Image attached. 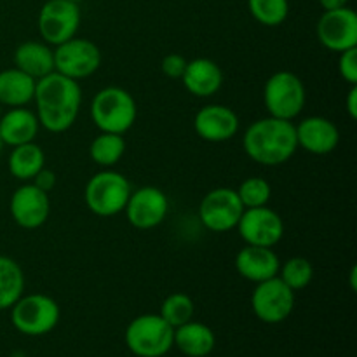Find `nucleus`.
Segmentation results:
<instances>
[{
    "label": "nucleus",
    "instance_id": "25",
    "mask_svg": "<svg viewBox=\"0 0 357 357\" xmlns=\"http://www.w3.org/2000/svg\"><path fill=\"white\" fill-rule=\"evenodd\" d=\"M23 295V268L16 260L0 255V310H9Z\"/></svg>",
    "mask_w": 357,
    "mask_h": 357
},
{
    "label": "nucleus",
    "instance_id": "16",
    "mask_svg": "<svg viewBox=\"0 0 357 357\" xmlns=\"http://www.w3.org/2000/svg\"><path fill=\"white\" fill-rule=\"evenodd\" d=\"M239 117L227 105H206L194 117V131L209 143L229 142L239 132Z\"/></svg>",
    "mask_w": 357,
    "mask_h": 357
},
{
    "label": "nucleus",
    "instance_id": "15",
    "mask_svg": "<svg viewBox=\"0 0 357 357\" xmlns=\"http://www.w3.org/2000/svg\"><path fill=\"white\" fill-rule=\"evenodd\" d=\"M9 211L14 223L21 229H40L51 215V199L47 192L26 181L13 192L9 201Z\"/></svg>",
    "mask_w": 357,
    "mask_h": 357
},
{
    "label": "nucleus",
    "instance_id": "12",
    "mask_svg": "<svg viewBox=\"0 0 357 357\" xmlns=\"http://www.w3.org/2000/svg\"><path fill=\"white\" fill-rule=\"evenodd\" d=\"M236 229L241 239L250 246L274 248L284 236V222L281 215L268 206L244 209Z\"/></svg>",
    "mask_w": 357,
    "mask_h": 357
},
{
    "label": "nucleus",
    "instance_id": "11",
    "mask_svg": "<svg viewBox=\"0 0 357 357\" xmlns=\"http://www.w3.org/2000/svg\"><path fill=\"white\" fill-rule=\"evenodd\" d=\"M101 51L93 40L73 37L54 47V72L77 80L87 79L98 72Z\"/></svg>",
    "mask_w": 357,
    "mask_h": 357
},
{
    "label": "nucleus",
    "instance_id": "1",
    "mask_svg": "<svg viewBox=\"0 0 357 357\" xmlns=\"http://www.w3.org/2000/svg\"><path fill=\"white\" fill-rule=\"evenodd\" d=\"M33 101L40 128L59 135L75 124L82 105V89L77 80L51 72L37 80Z\"/></svg>",
    "mask_w": 357,
    "mask_h": 357
},
{
    "label": "nucleus",
    "instance_id": "38",
    "mask_svg": "<svg viewBox=\"0 0 357 357\" xmlns=\"http://www.w3.org/2000/svg\"><path fill=\"white\" fill-rule=\"evenodd\" d=\"M0 117H2V105H0Z\"/></svg>",
    "mask_w": 357,
    "mask_h": 357
},
{
    "label": "nucleus",
    "instance_id": "36",
    "mask_svg": "<svg viewBox=\"0 0 357 357\" xmlns=\"http://www.w3.org/2000/svg\"><path fill=\"white\" fill-rule=\"evenodd\" d=\"M3 146H6V145H3V142H2V138H0V152H2V149H3Z\"/></svg>",
    "mask_w": 357,
    "mask_h": 357
},
{
    "label": "nucleus",
    "instance_id": "19",
    "mask_svg": "<svg viewBox=\"0 0 357 357\" xmlns=\"http://www.w3.org/2000/svg\"><path fill=\"white\" fill-rule=\"evenodd\" d=\"M185 89L195 98H211L222 89L223 72L216 61L209 58H195L187 61L183 75H181Z\"/></svg>",
    "mask_w": 357,
    "mask_h": 357
},
{
    "label": "nucleus",
    "instance_id": "23",
    "mask_svg": "<svg viewBox=\"0 0 357 357\" xmlns=\"http://www.w3.org/2000/svg\"><path fill=\"white\" fill-rule=\"evenodd\" d=\"M37 80L31 79L16 66L0 72V105L9 108L26 107L33 101Z\"/></svg>",
    "mask_w": 357,
    "mask_h": 357
},
{
    "label": "nucleus",
    "instance_id": "6",
    "mask_svg": "<svg viewBox=\"0 0 357 357\" xmlns=\"http://www.w3.org/2000/svg\"><path fill=\"white\" fill-rule=\"evenodd\" d=\"M9 310L13 326L26 337H44L51 333L61 317L58 302L44 293L23 295Z\"/></svg>",
    "mask_w": 357,
    "mask_h": 357
},
{
    "label": "nucleus",
    "instance_id": "31",
    "mask_svg": "<svg viewBox=\"0 0 357 357\" xmlns=\"http://www.w3.org/2000/svg\"><path fill=\"white\" fill-rule=\"evenodd\" d=\"M338 73L349 86H357V47L340 52Z\"/></svg>",
    "mask_w": 357,
    "mask_h": 357
},
{
    "label": "nucleus",
    "instance_id": "5",
    "mask_svg": "<svg viewBox=\"0 0 357 357\" xmlns=\"http://www.w3.org/2000/svg\"><path fill=\"white\" fill-rule=\"evenodd\" d=\"M124 340L136 357H164L174 347V328L160 314H142L128 324Z\"/></svg>",
    "mask_w": 357,
    "mask_h": 357
},
{
    "label": "nucleus",
    "instance_id": "35",
    "mask_svg": "<svg viewBox=\"0 0 357 357\" xmlns=\"http://www.w3.org/2000/svg\"><path fill=\"white\" fill-rule=\"evenodd\" d=\"M319 3L324 10H333L347 6L349 0H319Z\"/></svg>",
    "mask_w": 357,
    "mask_h": 357
},
{
    "label": "nucleus",
    "instance_id": "9",
    "mask_svg": "<svg viewBox=\"0 0 357 357\" xmlns=\"http://www.w3.org/2000/svg\"><path fill=\"white\" fill-rule=\"evenodd\" d=\"M244 206L234 188L218 187L209 190L199 204V220L215 234L230 232L237 227Z\"/></svg>",
    "mask_w": 357,
    "mask_h": 357
},
{
    "label": "nucleus",
    "instance_id": "29",
    "mask_svg": "<svg viewBox=\"0 0 357 357\" xmlns=\"http://www.w3.org/2000/svg\"><path fill=\"white\" fill-rule=\"evenodd\" d=\"M248 7L255 20L264 26H279L288 20V0H248Z\"/></svg>",
    "mask_w": 357,
    "mask_h": 357
},
{
    "label": "nucleus",
    "instance_id": "18",
    "mask_svg": "<svg viewBox=\"0 0 357 357\" xmlns=\"http://www.w3.org/2000/svg\"><path fill=\"white\" fill-rule=\"evenodd\" d=\"M281 260L272 248L246 246L236 255V271L246 281L264 282L279 274Z\"/></svg>",
    "mask_w": 357,
    "mask_h": 357
},
{
    "label": "nucleus",
    "instance_id": "4",
    "mask_svg": "<svg viewBox=\"0 0 357 357\" xmlns=\"http://www.w3.org/2000/svg\"><path fill=\"white\" fill-rule=\"evenodd\" d=\"M131 192L128 178L110 167L89 178L84 188V202L93 215L110 218L124 213Z\"/></svg>",
    "mask_w": 357,
    "mask_h": 357
},
{
    "label": "nucleus",
    "instance_id": "3",
    "mask_svg": "<svg viewBox=\"0 0 357 357\" xmlns=\"http://www.w3.org/2000/svg\"><path fill=\"white\" fill-rule=\"evenodd\" d=\"M138 107L131 94L117 86L98 91L91 103V119L101 132L126 135L135 126Z\"/></svg>",
    "mask_w": 357,
    "mask_h": 357
},
{
    "label": "nucleus",
    "instance_id": "22",
    "mask_svg": "<svg viewBox=\"0 0 357 357\" xmlns=\"http://www.w3.org/2000/svg\"><path fill=\"white\" fill-rule=\"evenodd\" d=\"M174 347L187 357H208L216 347V335L208 324L192 319L174 328Z\"/></svg>",
    "mask_w": 357,
    "mask_h": 357
},
{
    "label": "nucleus",
    "instance_id": "33",
    "mask_svg": "<svg viewBox=\"0 0 357 357\" xmlns=\"http://www.w3.org/2000/svg\"><path fill=\"white\" fill-rule=\"evenodd\" d=\"M31 183H33L35 187L40 188V190L47 192L49 194V192H51L56 185V174L52 173V171L45 169L44 167V169H40L37 174H35V178L31 180Z\"/></svg>",
    "mask_w": 357,
    "mask_h": 357
},
{
    "label": "nucleus",
    "instance_id": "26",
    "mask_svg": "<svg viewBox=\"0 0 357 357\" xmlns=\"http://www.w3.org/2000/svg\"><path fill=\"white\" fill-rule=\"evenodd\" d=\"M126 153V139L124 135H115V132H100L96 138L91 142L89 155L93 162L103 169H110Z\"/></svg>",
    "mask_w": 357,
    "mask_h": 357
},
{
    "label": "nucleus",
    "instance_id": "17",
    "mask_svg": "<svg viewBox=\"0 0 357 357\" xmlns=\"http://www.w3.org/2000/svg\"><path fill=\"white\" fill-rule=\"evenodd\" d=\"M295 131L298 149L312 155H328L340 143V131L335 122L321 115L302 119V122L295 124Z\"/></svg>",
    "mask_w": 357,
    "mask_h": 357
},
{
    "label": "nucleus",
    "instance_id": "2",
    "mask_svg": "<svg viewBox=\"0 0 357 357\" xmlns=\"http://www.w3.org/2000/svg\"><path fill=\"white\" fill-rule=\"evenodd\" d=\"M243 149L251 160L261 166H281L298 150L293 121L265 117L248 126L243 136Z\"/></svg>",
    "mask_w": 357,
    "mask_h": 357
},
{
    "label": "nucleus",
    "instance_id": "13",
    "mask_svg": "<svg viewBox=\"0 0 357 357\" xmlns=\"http://www.w3.org/2000/svg\"><path fill=\"white\" fill-rule=\"evenodd\" d=\"M169 211V199L159 187H139L131 192L126 204V218L135 229L152 230L166 220Z\"/></svg>",
    "mask_w": 357,
    "mask_h": 357
},
{
    "label": "nucleus",
    "instance_id": "7",
    "mask_svg": "<svg viewBox=\"0 0 357 357\" xmlns=\"http://www.w3.org/2000/svg\"><path fill=\"white\" fill-rule=\"evenodd\" d=\"M307 91L296 73L279 70L272 73L264 87V105L268 115L282 121H293L305 108Z\"/></svg>",
    "mask_w": 357,
    "mask_h": 357
},
{
    "label": "nucleus",
    "instance_id": "14",
    "mask_svg": "<svg viewBox=\"0 0 357 357\" xmlns=\"http://www.w3.org/2000/svg\"><path fill=\"white\" fill-rule=\"evenodd\" d=\"M321 44L333 52H344L357 47V14L349 6L324 10L316 26Z\"/></svg>",
    "mask_w": 357,
    "mask_h": 357
},
{
    "label": "nucleus",
    "instance_id": "24",
    "mask_svg": "<svg viewBox=\"0 0 357 357\" xmlns=\"http://www.w3.org/2000/svg\"><path fill=\"white\" fill-rule=\"evenodd\" d=\"M7 166H9V173L16 180L26 183V181L33 180L35 174L45 167V153L42 146H38L35 142L23 143V145L13 146Z\"/></svg>",
    "mask_w": 357,
    "mask_h": 357
},
{
    "label": "nucleus",
    "instance_id": "37",
    "mask_svg": "<svg viewBox=\"0 0 357 357\" xmlns=\"http://www.w3.org/2000/svg\"><path fill=\"white\" fill-rule=\"evenodd\" d=\"M72 2H75V3H80V2H84V0H72Z\"/></svg>",
    "mask_w": 357,
    "mask_h": 357
},
{
    "label": "nucleus",
    "instance_id": "21",
    "mask_svg": "<svg viewBox=\"0 0 357 357\" xmlns=\"http://www.w3.org/2000/svg\"><path fill=\"white\" fill-rule=\"evenodd\" d=\"M14 66L31 79H42L54 72V49L45 42H23L14 51Z\"/></svg>",
    "mask_w": 357,
    "mask_h": 357
},
{
    "label": "nucleus",
    "instance_id": "32",
    "mask_svg": "<svg viewBox=\"0 0 357 357\" xmlns=\"http://www.w3.org/2000/svg\"><path fill=\"white\" fill-rule=\"evenodd\" d=\"M185 68H187V58L178 54V52L166 54L160 61V70L167 79H181Z\"/></svg>",
    "mask_w": 357,
    "mask_h": 357
},
{
    "label": "nucleus",
    "instance_id": "8",
    "mask_svg": "<svg viewBox=\"0 0 357 357\" xmlns=\"http://www.w3.org/2000/svg\"><path fill=\"white\" fill-rule=\"evenodd\" d=\"M38 33L51 47L77 35L80 26V7L72 0H47L38 10Z\"/></svg>",
    "mask_w": 357,
    "mask_h": 357
},
{
    "label": "nucleus",
    "instance_id": "34",
    "mask_svg": "<svg viewBox=\"0 0 357 357\" xmlns=\"http://www.w3.org/2000/svg\"><path fill=\"white\" fill-rule=\"evenodd\" d=\"M345 108H347V114L352 121L357 119V86H351L347 93V100H345Z\"/></svg>",
    "mask_w": 357,
    "mask_h": 357
},
{
    "label": "nucleus",
    "instance_id": "28",
    "mask_svg": "<svg viewBox=\"0 0 357 357\" xmlns=\"http://www.w3.org/2000/svg\"><path fill=\"white\" fill-rule=\"evenodd\" d=\"M194 300L187 293H173L160 303V317L173 328L181 326L194 319Z\"/></svg>",
    "mask_w": 357,
    "mask_h": 357
},
{
    "label": "nucleus",
    "instance_id": "20",
    "mask_svg": "<svg viewBox=\"0 0 357 357\" xmlns=\"http://www.w3.org/2000/svg\"><path fill=\"white\" fill-rule=\"evenodd\" d=\"M38 131H40V124H38L37 115L24 107L10 108L0 117V138L3 145H9L10 149L35 142Z\"/></svg>",
    "mask_w": 357,
    "mask_h": 357
},
{
    "label": "nucleus",
    "instance_id": "27",
    "mask_svg": "<svg viewBox=\"0 0 357 357\" xmlns=\"http://www.w3.org/2000/svg\"><path fill=\"white\" fill-rule=\"evenodd\" d=\"M278 278L284 282L293 291H302L312 282L314 265L312 261L303 257H293L288 261L281 264Z\"/></svg>",
    "mask_w": 357,
    "mask_h": 357
},
{
    "label": "nucleus",
    "instance_id": "30",
    "mask_svg": "<svg viewBox=\"0 0 357 357\" xmlns=\"http://www.w3.org/2000/svg\"><path fill=\"white\" fill-rule=\"evenodd\" d=\"M241 202L244 209L260 208V206H268L272 199V187L267 180L260 176H250L239 185L237 188Z\"/></svg>",
    "mask_w": 357,
    "mask_h": 357
},
{
    "label": "nucleus",
    "instance_id": "10",
    "mask_svg": "<svg viewBox=\"0 0 357 357\" xmlns=\"http://www.w3.org/2000/svg\"><path fill=\"white\" fill-rule=\"evenodd\" d=\"M295 300V291L275 275L255 286L251 295V309L261 323L279 324L284 323L293 314Z\"/></svg>",
    "mask_w": 357,
    "mask_h": 357
}]
</instances>
